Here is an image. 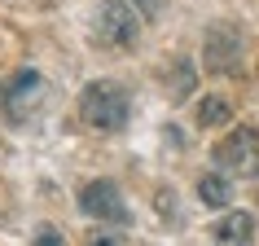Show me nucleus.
<instances>
[{
	"mask_svg": "<svg viewBox=\"0 0 259 246\" xmlns=\"http://www.w3.org/2000/svg\"><path fill=\"white\" fill-rule=\"evenodd\" d=\"M211 237H215V246H250L255 242V216L250 211H229L224 220L211 224Z\"/></svg>",
	"mask_w": 259,
	"mask_h": 246,
	"instance_id": "7",
	"label": "nucleus"
},
{
	"mask_svg": "<svg viewBox=\"0 0 259 246\" xmlns=\"http://www.w3.org/2000/svg\"><path fill=\"white\" fill-rule=\"evenodd\" d=\"M233 189H229V180L220 176V172H206L202 180H198V202L202 207H229Z\"/></svg>",
	"mask_w": 259,
	"mask_h": 246,
	"instance_id": "8",
	"label": "nucleus"
},
{
	"mask_svg": "<svg viewBox=\"0 0 259 246\" xmlns=\"http://www.w3.org/2000/svg\"><path fill=\"white\" fill-rule=\"evenodd\" d=\"M141 35V14L127 0H101L97 5V40L110 49H132Z\"/></svg>",
	"mask_w": 259,
	"mask_h": 246,
	"instance_id": "3",
	"label": "nucleus"
},
{
	"mask_svg": "<svg viewBox=\"0 0 259 246\" xmlns=\"http://www.w3.org/2000/svg\"><path fill=\"white\" fill-rule=\"evenodd\" d=\"M79 114L93 132H119L123 123H127V114H132V101H127V93L114 79H97V84L83 88Z\"/></svg>",
	"mask_w": 259,
	"mask_h": 246,
	"instance_id": "1",
	"label": "nucleus"
},
{
	"mask_svg": "<svg viewBox=\"0 0 259 246\" xmlns=\"http://www.w3.org/2000/svg\"><path fill=\"white\" fill-rule=\"evenodd\" d=\"M229 119H233V106L224 97H206L202 106H198V123H202V128H224Z\"/></svg>",
	"mask_w": 259,
	"mask_h": 246,
	"instance_id": "9",
	"label": "nucleus"
},
{
	"mask_svg": "<svg viewBox=\"0 0 259 246\" xmlns=\"http://www.w3.org/2000/svg\"><path fill=\"white\" fill-rule=\"evenodd\" d=\"M163 5H167V0H141V9H145V14H150V18L158 14V9H163Z\"/></svg>",
	"mask_w": 259,
	"mask_h": 246,
	"instance_id": "13",
	"label": "nucleus"
},
{
	"mask_svg": "<svg viewBox=\"0 0 259 246\" xmlns=\"http://www.w3.org/2000/svg\"><path fill=\"white\" fill-rule=\"evenodd\" d=\"M44 97H49V84H44L40 70H18V75H9V84H5V93H0V106H5V114L14 123H27L35 110L44 106Z\"/></svg>",
	"mask_w": 259,
	"mask_h": 246,
	"instance_id": "2",
	"label": "nucleus"
},
{
	"mask_svg": "<svg viewBox=\"0 0 259 246\" xmlns=\"http://www.w3.org/2000/svg\"><path fill=\"white\" fill-rule=\"evenodd\" d=\"M79 211L101 224H127V202L114 180H88L79 189Z\"/></svg>",
	"mask_w": 259,
	"mask_h": 246,
	"instance_id": "6",
	"label": "nucleus"
},
{
	"mask_svg": "<svg viewBox=\"0 0 259 246\" xmlns=\"http://www.w3.org/2000/svg\"><path fill=\"white\" fill-rule=\"evenodd\" d=\"M193 84H198L193 66H189V62H176V75H171V101H185V97L193 93Z\"/></svg>",
	"mask_w": 259,
	"mask_h": 246,
	"instance_id": "10",
	"label": "nucleus"
},
{
	"mask_svg": "<svg viewBox=\"0 0 259 246\" xmlns=\"http://www.w3.org/2000/svg\"><path fill=\"white\" fill-rule=\"evenodd\" d=\"M88 246H119V237H114V233H93Z\"/></svg>",
	"mask_w": 259,
	"mask_h": 246,
	"instance_id": "12",
	"label": "nucleus"
},
{
	"mask_svg": "<svg viewBox=\"0 0 259 246\" xmlns=\"http://www.w3.org/2000/svg\"><path fill=\"white\" fill-rule=\"evenodd\" d=\"M206 70L211 75H237L242 70V31L229 27V22H215V27L206 31Z\"/></svg>",
	"mask_w": 259,
	"mask_h": 246,
	"instance_id": "5",
	"label": "nucleus"
},
{
	"mask_svg": "<svg viewBox=\"0 0 259 246\" xmlns=\"http://www.w3.org/2000/svg\"><path fill=\"white\" fill-rule=\"evenodd\" d=\"M215 163L229 176H259V132L255 128H233L215 145Z\"/></svg>",
	"mask_w": 259,
	"mask_h": 246,
	"instance_id": "4",
	"label": "nucleus"
},
{
	"mask_svg": "<svg viewBox=\"0 0 259 246\" xmlns=\"http://www.w3.org/2000/svg\"><path fill=\"white\" fill-rule=\"evenodd\" d=\"M35 246H66V242H62V233H57V229H49V224H44V229L35 233Z\"/></svg>",
	"mask_w": 259,
	"mask_h": 246,
	"instance_id": "11",
	"label": "nucleus"
}]
</instances>
